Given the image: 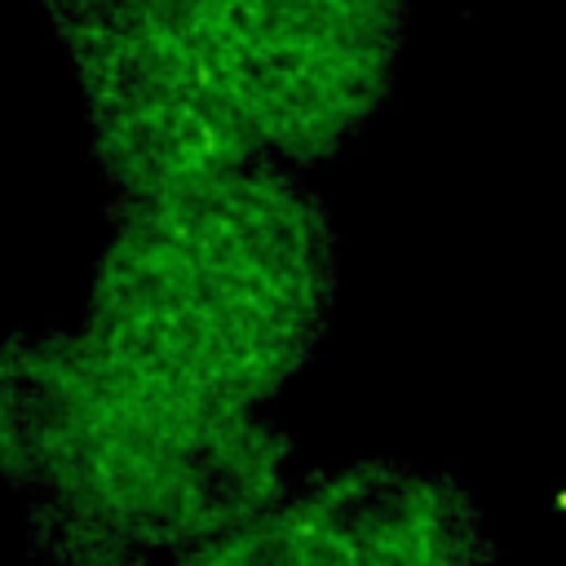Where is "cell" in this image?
I'll return each instance as SVG.
<instances>
[{
	"label": "cell",
	"instance_id": "obj_1",
	"mask_svg": "<svg viewBox=\"0 0 566 566\" xmlns=\"http://www.w3.org/2000/svg\"><path fill=\"white\" fill-rule=\"evenodd\" d=\"M336 287L327 203L305 172L256 159L115 203L80 336L181 402L256 411L318 358Z\"/></svg>",
	"mask_w": 566,
	"mask_h": 566
},
{
	"label": "cell",
	"instance_id": "obj_2",
	"mask_svg": "<svg viewBox=\"0 0 566 566\" xmlns=\"http://www.w3.org/2000/svg\"><path fill=\"white\" fill-rule=\"evenodd\" d=\"M292 438L261 411L181 402L80 332L0 340V482L40 566H155L287 486Z\"/></svg>",
	"mask_w": 566,
	"mask_h": 566
},
{
	"label": "cell",
	"instance_id": "obj_3",
	"mask_svg": "<svg viewBox=\"0 0 566 566\" xmlns=\"http://www.w3.org/2000/svg\"><path fill=\"white\" fill-rule=\"evenodd\" d=\"M411 0H212L203 71L261 155L310 172L389 106Z\"/></svg>",
	"mask_w": 566,
	"mask_h": 566
},
{
	"label": "cell",
	"instance_id": "obj_4",
	"mask_svg": "<svg viewBox=\"0 0 566 566\" xmlns=\"http://www.w3.org/2000/svg\"><path fill=\"white\" fill-rule=\"evenodd\" d=\"M168 566H495L473 491L402 460L332 464Z\"/></svg>",
	"mask_w": 566,
	"mask_h": 566
},
{
	"label": "cell",
	"instance_id": "obj_5",
	"mask_svg": "<svg viewBox=\"0 0 566 566\" xmlns=\"http://www.w3.org/2000/svg\"><path fill=\"white\" fill-rule=\"evenodd\" d=\"M88 150L115 203L172 195L265 159L239 111L186 57H133L80 75Z\"/></svg>",
	"mask_w": 566,
	"mask_h": 566
}]
</instances>
